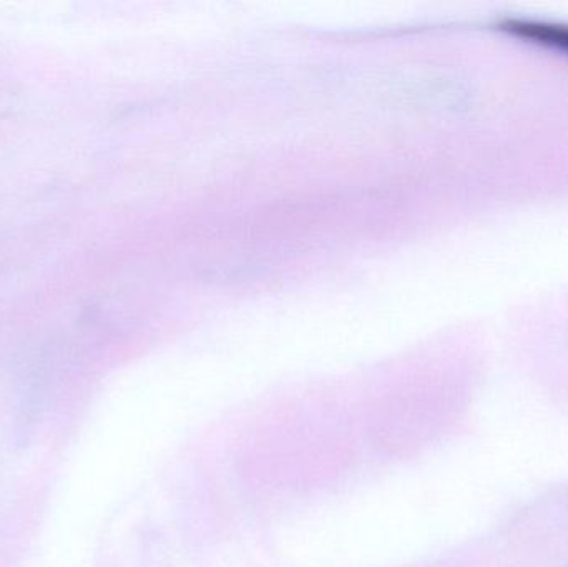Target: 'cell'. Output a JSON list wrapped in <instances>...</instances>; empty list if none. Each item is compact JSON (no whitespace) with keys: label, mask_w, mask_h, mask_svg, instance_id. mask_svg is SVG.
<instances>
[{"label":"cell","mask_w":568,"mask_h":567,"mask_svg":"<svg viewBox=\"0 0 568 567\" xmlns=\"http://www.w3.org/2000/svg\"><path fill=\"white\" fill-rule=\"evenodd\" d=\"M500 29L510 36L527 40V42L568 52V26H564V23L510 19L504 20L500 23Z\"/></svg>","instance_id":"1"}]
</instances>
